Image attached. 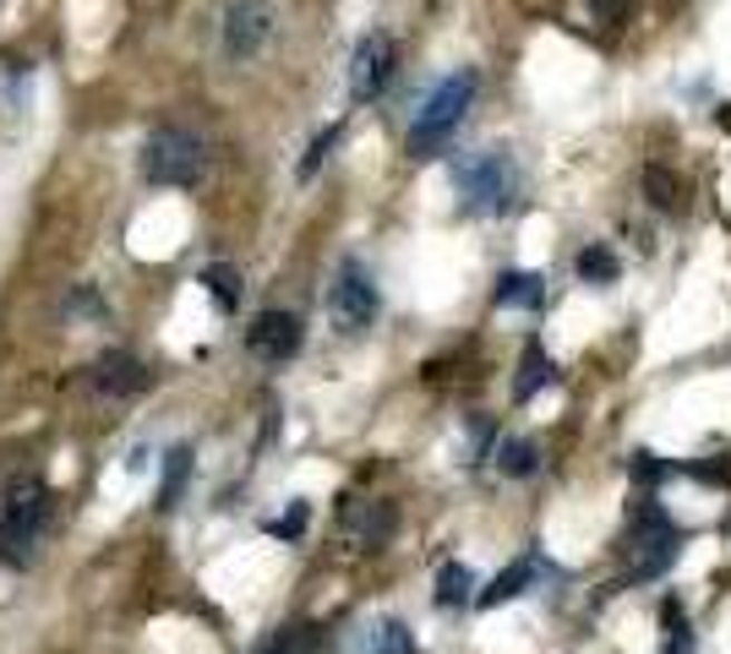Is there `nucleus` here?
<instances>
[{"label":"nucleus","instance_id":"cd10ccee","mask_svg":"<svg viewBox=\"0 0 731 654\" xmlns=\"http://www.w3.org/2000/svg\"><path fill=\"white\" fill-rule=\"evenodd\" d=\"M693 475H699V480H710V486H727V480H731V458H727V463H699Z\"/></svg>","mask_w":731,"mask_h":654},{"label":"nucleus","instance_id":"9d476101","mask_svg":"<svg viewBox=\"0 0 731 654\" xmlns=\"http://www.w3.org/2000/svg\"><path fill=\"white\" fill-rule=\"evenodd\" d=\"M94 388H99L105 399H137V393L148 388V365H143L137 354L109 350L94 360Z\"/></svg>","mask_w":731,"mask_h":654},{"label":"nucleus","instance_id":"dca6fc26","mask_svg":"<svg viewBox=\"0 0 731 654\" xmlns=\"http://www.w3.org/2000/svg\"><path fill=\"white\" fill-rule=\"evenodd\" d=\"M203 284H208V295L218 311H235L241 295H246V284H241V267H230V262H208L203 267Z\"/></svg>","mask_w":731,"mask_h":654},{"label":"nucleus","instance_id":"9b49d317","mask_svg":"<svg viewBox=\"0 0 731 654\" xmlns=\"http://www.w3.org/2000/svg\"><path fill=\"white\" fill-rule=\"evenodd\" d=\"M540 578H552V567L540 562V556H519L514 567H503L486 589H480V601L475 605H486V611H497V605H508V601H519V595H529Z\"/></svg>","mask_w":731,"mask_h":654},{"label":"nucleus","instance_id":"7ed1b4c3","mask_svg":"<svg viewBox=\"0 0 731 654\" xmlns=\"http://www.w3.org/2000/svg\"><path fill=\"white\" fill-rule=\"evenodd\" d=\"M475 104V71H454V77H442L426 104L416 109V120H410V158H437V153L454 143V131L465 126V115H470Z\"/></svg>","mask_w":731,"mask_h":654},{"label":"nucleus","instance_id":"1a4fd4ad","mask_svg":"<svg viewBox=\"0 0 731 654\" xmlns=\"http://www.w3.org/2000/svg\"><path fill=\"white\" fill-rule=\"evenodd\" d=\"M393 66H399V45L388 33H366L355 55H350V94L355 99H377L388 82H393Z\"/></svg>","mask_w":731,"mask_h":654},{"label":"nucleus","instance_id":"20e7f679","mask_svg":"<svg viewBox=\"0 0 731 654\" xmlns=\"http://www.w3.org/2000/svg\"><path fill=\"white\" fill-rule=\"evenodd\" d=\"M137 169L148 186H203L208 175V143L186 126H158L137 153Z\"/></svg>","mask_w":731,"mask_h":654},{"label":"nucleus","instance_id":"a211bd4d","mask_svg":"<svg viewBox=\"0 0 731 654\" xmlns=\"http://www.w3.org/2000/svg\"><path fill=\"white\" fill-rule=\"evenodd\" d=\"M497 469H503L508 480H524V475H535V469H540V453H535V442H524V437H508V442H497Z\"/></svg>","mask_w":731,"mask_h":654},{"label":"nucleus","instance_id":"393cba45","mask_svg":"<svg viewBox=\"0 0 731 654\" xmlns=\"http://www.w3.org/2000/svg\"><path fill=\"white\" fill-rule=\"evenodd\" d=\"M333 148H339V126H328V131H322V137L312 143V148H306V158H301V175L312 180L316 169H322V158H328Z\"/></svg>","mask_w":731,"mask_h":654},{"label":"nucleus","instance_id":"423d86ee","mask_svg":"<svg viewBox=\"0 0 731 654\" xmlns=\"http://www.w3.org/2000/svg\"><path fill=\"white\" fill-rule=\"evenodd\" d=\"M627 518H633V546H627L633 551V578H661L678 562V529H672V518L650 497H639Z\"/></svg>","mask_w":731,"mask_h":654},{"label":"nucleus","instance_id":"bb28decb","mask_svg":"<svg viewBox=\"0 0 731 654\" xmlns=\"http://www.w3.org/2000/svg\"><path fill=\"white\" fill-rule=\"evenodd\" d=\"M589 11H595V17H601V22H623L627 0H589Z\"/></svg>","mask_w":731,"mask_h":654},{"label":"nucleus","instance_id":"6ab92c4d","mask_svg":"<svg viewBox=\"0 0 731 654\" xmlns=\"http://www.w3.org/2000/svg\"><path fill=\"white\" fill-rule=\"evenodd\" d=\"M617 273H623V262L612 246H584L578 252V279L584 284H617Z\"/></svg>","mask_w":731,"mask_h":654},{"label":"nucleus","instance_id":"412c9836","mask_svg":"<svg viewBox=\"0 0 731 654\" xmlns=\"http://www.w3.org/2000/svg\"><path fill=\"white\" fill-rule=\"evenodd\" d=\"M322 650H328L322 627H306V622H301V627H284L262 654H322Z\"/></svg>","mask_w":731,"mask_h":654},{"label":"nucleus","instance_id":"a878e982","mask_svg":"<svg viewBox=\"0 0 731 654\" xmlns=\"http://www.w3.org/2000/svg\"><path fill=\"white\" fill-rule=\"evenodd\" d=\"M306 513H312L306 502H290V513H284V518H273L267 529H273L279 540H301V529H306Z\"/></svg>","mask_w":731,"mask_h":654},{"label":"nucleus","instance_id":"39448f33","mask_svg":"<svg viewBox=\"0 0 731 654\" xmlns=\"http://www.w3.org/2000/svg\"><path fill=\"white\" fill-rule=\"evenodd\" d=\"M382 311V295H377V279L366 273V262L344 256L339 273H333V290H328V316L339 333H366Z\"/></svg>","mask_w":731,"mask_h":654},{"label":"nucleus","instance_id":"5701e85b","mask_svg":"<svg viewBox=\"0 0 731 654\" xmlns=\"http://www.w3.org/2000/svg\"><path fill=\"white\" fill-rule=\"evenodd\" d=\"M661 616H666V650L661 654H693V627H688V616L678 622V601L661 605Z\"/></svg>","mask_w":731,"mask_h":654},{"label":"nucleus","instance_id":"b1692460","mask_svg":"<svg viewBox=\"0 0 731 654\" xmlns=\"http://www.w3.org/2000/svg\"><path fill=\"white\" fill-rule=\"evenodd\" d=\"M627 475H633V486H661L672 469L661 463L655 453H633V463H627Z\"/></svg>","mask_w":731,"mask_h":654},{"label":"nucleus","instance_id":"f257e3e1","mask_svg":"<svg viewBox=\"0 0 731 654\" xmlns=\"http://www.w3.org/2000/svg\"><path fill=\"white\" fill-rule=\"evenodd\" d=\"M50 486L39 475H17L6 486V507H0V562L6 567H33L39 546L50 535Z\"/></svg>","mask_w":731,"mask_h":654},{"label":"nucleus","instance_id":"4468645a","mask_svg":"<svg viewBox=\"0 0 731 654\" xmlns=\"http://www.w3.org/2000/svg\"><path fill=\"white\" fill-rule=\"evenodd\" d=\"M497 305H508V311H535V305L546 301V279L540 273H524V267H514V273H503L497 279Z\"/></svg>","mask_w":731,"mask_h":654},{"label":"nucleus","instance_id":"0eeeda50","mask_svg":"<svg viewBox=\"0 0 731 654\" xmlns=\"http://www.w3.org/2000/svg\"><path fill=\"white\" fill-rule=\"evenodd\" d=\"M273 28H279V11H273L267 0H224L218 45L241 66V60H257V55L273 45Z\"/></svg>","mask_w":731,"mask_h":654},{"label":"nucleus","instance_id":"f8f14e48","mask_svg":"<svg viewBox=\"0 0 731 654\" xmlns=\"http://www.w3.org/2000/svg\"><path fill=\"white\" fill-rule=\"evenodd\" d=\"M393 524H399L393 502H355L350 513H344V529L355 535V546H361V551H377V546H388Z\"/></svg>","mask_w":731,"mask_h":654},{"label":"nucleus","instance_id":"2eb2a0df","mask_svg":"<svg viewBox=\"0 0 731 654\" xmlns=\"http://www.w3.org/2000/svg\"><path fill=\"white\" fill-rule=\"evenodd\" d=\"M470 601H480V595H475V573L465 562H448V567L437 573V605H442V611H459V605H470Z\"/></svg>","mask_w":731,"mask_h":654},{"label":"nucleus","instance_id":"6e6552de","mask_svg":"<svg viewBox=\"0 0 731 654\" xmlns=\"http://www.w3.org/2000/svg\"><path fill=\"white\" fill-rule=\"evenodd\" d=\"M301 339H306V328H301L295 311H257L252 328H246V350L257 354L262 365L295 360V354H301Z\"/></svg>","mask_w":731,"mask_h":654},{"label":"nucleus","instance_id":"4be33fe9","mask_svg":"<svg viewBox=\"0 0 731 654\" xmlns=\"http://www.w3.org/2000/svg\"><path fill=\"white\" fill-rule=\"evenodd\" d=\"M644 192H650V202H655V207H666V213H672V207H678V175H672V169H661V164H655V169H644Z\"/></svg>","mask_w":731,"mask_h":654},{"label":"nucleus","instance_id":"f3484780","mask_svg":"<svg viewBox=\"0 0 731 654\" xmlns=\"http://www.w3.org/2000/svg\"><path fill=\"white\" fill-rule=\"evenodd\" d=\"M552 382V360H546V350L540 344H524V360H519V382H514V399L529 403L540 388Z\"/></svg>","mask_w":731,"mask_h":654},{"label":"nucleus","instance_id":"ddd939ff","mask_svg":"<svg viewBox=\"0 0 731 654\" xmlns=\"http://www.w3.org/2000/svg\"><path fill=\"white\" fill-rule=\"evenodd\" d=\"M355 654H416V633L399 622V616H382V622H371L361 627V638H355Z\"/></svg>","mask_w":731,"mask_h":654},{"label":"nucleus","instance_id":"aec40b11","mask_svg":"<svg viewBox=\"0 0 731 654\" xmlns=\"http://www.w3.org/2000/svg\"><path fill=\"white\" fill-rule=\"evenodd\" d=\"M186 475H192V448H169L164 458V486H158V507H175L186 491Z\"/></svg>","mask_w":731,"mask_h":654},{"label":"nucleus","instance_id":"f03ea898","mask_svg":"<svg viewBox=\"0 0 731 654\" xmlns=\"http://www.w3.org/2000/svg\"><path fill=\"white\" fill-rule=\"evenodd\" d=\"M454 192L470 213H508L519 197V164L508 148H475L454 158Z\"/></svg>","mask_w":731,"mask_h":654}]
</instances>
